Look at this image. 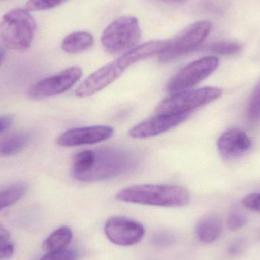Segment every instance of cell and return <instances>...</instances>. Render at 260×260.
Here are the masks:
<instances>
[{
	"label": "cell",
	"instance_id": "6da1fadb",
	"mask_svg": "<svg viewBox=\"0 0 260 260\" xmlns=\"http://www.w3.org/2000/svg\"><path fill=\"white\" fill-rule=\"evenodd\" d=\"M135 162L130 153L119 148L86 150L73 157L71 174L79 181H101L125 174L134 167Z\"/></svg>",
	"mask_w": 260,
	"mask_h": 260
},
{
	"label": "cell",
	"instance_id": "7a4b0ae2",
	"mask_svg": "<svg viewBox=\"0 0 260 260\" xmlns=\"http://www.w3.org/2000/svg\"><path fill=\"white\" fill-rule=\"evenodd\" d=\"M119 201L160 207H182L189 202L185 188L174 185L145 184L122 189L116 196Z\"/></svg>",
	"mask_w": 260,
	"mask_h": 260
},
{
	"label": "cell",
	"instance_id": "3957f363",
	"mask_svg": "<svg viewBox=\"0 0 260 260\" xmlns=\"http://www.w3.org/2000/svg\"><path fill=\"white\" fill-rule=\"evenodd\" d=\"M36 22L27 9H14L5 14L0 21V40L15 51H25L33 42Z\"/></svg>",
	"mask_w": 260,
	"mask_h": 260
},
{
	"label": "cell",
	"instance_id": "277c9868",
	"mask_svg": "<svg viewBox=\"0 0 260 260\" xmlns=\"http://www.w3.org/2000/svg\"><path fill=\"white\" fill-rule=\"evenodd\" d=\"M140 39L139 20L131 15H124L108 25L102 33L101 41L108 53L116 54L133 48Z\"/></svg>",
	"mask_w": 260,
	"mask_h": 260
},
{
	"label": "cell",
	"instance_id": "5b68a950",
	"mask_svg": "<svg viewBox=\"0 0 260 260\" xmlns=\"http://www.w3.org/2000/svg\"><path fill=\"white\" fill-rule=\"evenodd\" d=\"M222 91L215 87L187 90L172 94L160 102L155 109L157 114H191L205 105L220 99Z\"/></svg>",
	"mask_w": 260,
	"mask_h": 260
},
{
	"label": "cell",
	"instance_id": "8992f818",
	"mask_svg": "<svg viewBox=\"0 0 260 260\" xmlns=\"http://www.w3.org/2000/svg\"><path fill=\"white\" fill-rule=\"evenodd\" d=\"M212 28V23L209 21H197L189 24L169 40L168 48L160 55V62H171L192 51L207 38Z\"/></svg>",
	"mask_w": 260,
	"mask_h": 260
},
{
	"label": "cell",
	"instance_id": "52a82bcc",
	"mask_svg": "<svg viewBox=\"0 0 260 260\" xmlns=\"http://www.w3.org/2000/svg\"><path fill=\"white\" fill-rule=\"evenodd\" d=\"M219 65L215 56H206L197 59L182 68L174 75L167 85V91L172 94L187 91L209 77Z\"/></svg>",
	"mask_w": 260,
	"mask_h": 260
},
{
	"label": "cell",
	"instance_id": "ba28073f",
	"mask_svg": "<svg viewBox=\"0 0 260 260\" xmlns=\"http://www.w3.org/2000/svg\"><path fill=\"white\" fill-rule=\"evenodd\" d=\"M82 76V70L72 67L35 83L29 91L34 99H43L59 95L71 88Z\"/></svg>",
	"mask_w": 260,
	"mask_h": 260
},
{
	"label": "cell",
	"instance_id": "9c48e42d",
	"mask_svg": "<svg viewBox=\"0 0 260 260\" xmlns=\"http://www.w3.org/2000/svg\"><path fill=\"white\" fill-rule=\"evenodd\" d=\"M143 225L124 217H112L105 223V233L113 244L128 247L142 241L145 235Z\"/></svg>",
	"mask_w": 260,
	"mask_h": 260
},
{
	"label": "cell",
	"instance_id": "30bf717a",
	"mask_svg": "<svg viewBox=\"0 0 260 260\" xmlns=\"http://www.w3.org/2000/svg\"><path fill=\"white\" fill-rule=\"evenodd\" d=\"M114 133V128L108 126L73 128L62 133L56 139V144L65 148L93 145L108 140Z\"/></svg>",
	"mask_w": 260,
	"mask_h": 260
},
{
	"label": "cell",
	"instance_id": "8fae6325",
	"mask_svg": "<svg viewBox=\"0 0 260 260\" xmlns=\"http://www.w3.org/2000/svg\"><path fill=\"white\" fill-rule=\"evenodd\" d=\"M124 71L117 60L110 62L86 78L78 87L76 95L81 99L91 97L115 82Z\"/></svg>",
	"mask_w": 260,
	"mask_h": 260
},
{
	"label": "cell",
	"instance_id": "7c38bea8",
	"mask_svg": "<svg viewBox=\"0 0 260 260\" xmlns=\"http://www.w3.org/2000/svg\"><path fill=\"white\" fill-rule=\"evenodd\" d=\"M191 114H157L129 130L130 137L143 139L158 136L186 121Z\"/></svg>",
	"mask_w": 260,
	"mask_h": 260
},
{
	"label": "cell",
	"instance_id": "4fadbf2b",
	"mask_svg": "<svg viewBox=\"0 0 260 260\" xmlns=\"http://www.w3.org/2000/svg\"><path fill=\"white\" fill-rule=\"evenodd\" d=\"M218 151L225 158H236L251 148L252 142L245 132L238 129L228 130L223 133L218 142Z\"/></svg>",
	"mask_w": 260,
	"mask_h": 260
},
{
	"label": "cell",
	"instance_id": "5bb4252c",
	"mask_svg": "<svg viewBox=\"0 0 260 260\" xmlns=\"http://www.w3.org/2000/svg\"><path fill=\"white\" fill-rule=\"evenodd\" d=\"M169 40H155L144 43L137 47H133L123 53L117 59L118 63L126 70L127 67L139 61L160 55L165 51L169 45Z\"/></svg>",
	"mask_w": 260,
	"mask_h": 260
},
{
	"label": "cell",
	"instance_id": "9a60e30c",
	"mask_svg": "<svg viewBox=\"0 0 260 260\" xmlns=\"http://www.w3.org/2000/svg\"><path fill=\"white\" fill-rule=\"evenodd\" d=\"M30 133L25 131H15L0 139V157H9L19 154L31 142Z\"/></svg>",
	"mask_w": 260,
	"mask_h": 260
},
{
	"label": "cell",
	"instance_id": "2e32d148",
	"mask_svg": "<svg viewBox=\"0 0 260 260\" xmlns=\"http://www.w3.org/2000/svg\"><path fill=\"white\" fill-rule=\"evenodd\" d=\"M222 221L216 215H206L196 226V234L201 242L211 244L218 239L222 233Z\"/></svg>",
	"mask_w": 260,
	"mask_h": 260
},
{
	"label": "cell",
	"instance_id": "e0dca14e",
	"mask_svg": "<svg viewBox=\"0 0 260 260\" xmlns=\"http://www.w3.org/2000/svg\"><path fill=\"white\" fill-rule=\"evenodd\" d=\"M94 38L88 32H73L64 38L61 48L66 53L76 54L88 50L92 46Z\"/></svg>",
	"mask_w": 260,
	"mask_h": 260
},
{
	"label": "cell",
	"instance_id": "ac0fdd59",
	"mask_svg": "<svg viewBox=\"0 0 260 260\" xmlns=\"http://www.w3.org/2000/svg\"><path fill=\"white\" fill-rule=\"evenodd\" d=\"M73 232L71 229L67 226L59 228L53 232L50 236L44 241L43 249L47 253L59 251L67 249L73 239Z\"/></svg>",
	"mask_w": 260,
	"mask_h": 260
},
{
	"label": "cell",
	"instance_id": "d6986e66",
	"mask_svg": "<svg viewBox=\"0 0 260 260\" xmlns=\"http://www.w3.org/2000/svg\"><path fill=\"white\" fill-rule=\"evenodd\" d=\"M27 191L23 184H15L0 190V211L12 206L21 200Z\"/></svg>",
	"mask_w": 260,
	"mask_h": 260
},
{
	"label": "cell",
	"instance_id": "ffe728a7",
	"mask_svg": "<svg viewBox=\"0 0 260 260\" xmlns=\"http://www.w3.org/2000/svg\"><path fill=\"white\" fill-rule=\"evenodd\" d=\"M209 50L217 54L223 56H232L238 54L241 51V46L238 43L220 41L210 44L208 47Z\"/></svg>",
	"mask_w": 260,
	"mask_h": 260
},
{
	"label": "cell",
	"instance_id": "44dd1931",
	"mask_svg": "<svg viewBox=\"0 0 260 260\" xmlns=\"http://www.w3.org/2000/svg\"><path fill=\"white\" fill-rule=\"evenodd\" d=\"M15 248L10 241L9 232L0 226V260L10 259L13 255Z\"/></svg>",
	"mask_w": 260,
	"mask_h": 260
},
{
	"label": "cell",
	"instance_id": "7402d4cb",
	"mask_svg": "<svg viewBox=\"0 0 260 260\" xmlns=\"http://www.w3.org/2000/svg\"><path fill=\"white\" fill-rule=\"evenodd\" d=\"M68 0H28L26 3V9L32 11L48 10L63 4Z\"/></svg>",
	"mask_w": 260,
	"mask_h": 260
},
{
	"label": "cell",
	"instance_id": "603a6c76",
	"mask_svg": "<svg viewBox=\"0 0 260 260\" xmlns=\"http://www.w3.org/2000/svg\"><path fill=\"white\" fill-rule=\"evenodd\" d=\"M247 224V218L238 209H232L228 217V226L230 230L235 232L244 228Z\"/></svg>",
	"mask_w": 260,
	"mask_h": 260
},
{
	"label": "cell",
	"instance_id": "cb8c5ba5",
	"mask_svg": "<svg viewBox=\"0 0 260 260\" xmlns=\"http://www.w3.org/2000/svg\"><path fill=\"white\" fill-rule=\"evenodd\" d=\"M248 115L251 120H260V80L250 98Z\"/></svg>",
	"mask_w": 260,
	"mask_h": 260
},
{
	"label": "cell",
	"instance_id": "d4e9b609",
	"mask_svg": "<svg viewBox=\"0 0 260 260\" xmlns=\"http://www.w3.org/2000/svg\"><path fill=\"white\" fill-rule=\"evenodd\" d=\"M175 241V236L171 232L165 231L157 232L152 237V244L159 248L170 247L174 244Z\"/></svg>",
	"mask_w": 260,
	"mask_h": 260
},
{
	"label": "cell",
	"instance_id": "484cf974",
	"mask_svg": "<svg viewBox=\"0 0 260 260\" xmlns=\"http://www.w3.org/2000/svg\"><path fill=\"white\" fill-rule=\"evenodd\" d=\"M40 260H78V254L75 250L64 249L59 251L47 253Z\"/></svg>",
	"mask_w": 260,
	"mask_h": 260
},
{
	"label": "cell",
	"instance_id": "4316f807",
	"mask_svg": "<svg viewBox=\"0 0 260 260\" xmlns=\"http://www.w3.org/2000/svg\"><path fill=\"white\" fill-rule=\"evenodd\" d=\"M242 203L247 209L260 212V192L247 196L244 197Z\"/></svg>",
	"mask_w": 260,
	"mask_h": 260
},
{
	"label": "cell",
	"instance_id": "83f0119b",
	"mask_svg": "<svg viewBox=\"0 0 260 260\" xmlns=\"http://www.w3.org/2000/svg\"><path fill=\"white\" fill-rule=\"evenodd\" d=\"M244 248H245V242L244 240L238 239L231 243L228 250H229V254L236 256V255H239L240 253H242Z\"/></svg>",
	"mask_w": 260,
	"mask_h": 260
},
{
	"label": "cell",
	"instance_id": "f1b7e54d",
	"mask_svg": "<svg viewBox=\"0 0 260 260\" xmlns=\"http://www.w3.org/2000/svg\"><path fill=\"white\" fill-rule=\"evenodd\" d=\"M13 117L12 116H0V134L12 126Z\"/></svg>",
	"mask_w": 260,
	"mask_h": 260
},
{
	"label": "cell",
	"instance_id": "f546056e",
	"mask_svg": "<svg viewBox=\"0 0 260 260\" xmlns=\"http://www.w3.org/2000/svg\"><path fill=\"white\" fill-rule=\"evenodd\" d=\"M157 1L163 2L165 3H178L186 1V0H157Z\"/></svg>",
	"mask_w": 260,
	"mask_h": 260
},
{
	"label": "cell",
	"instance_id": "4dcf8cb0",
	"mask_svg": "<svg viewBox=\"0 0 260 260\" xmlns=\"http://www.w3.org/2000/svg\"><path fill=\"white\" fill-rule=\"evenodd\" d=\"M5 52L3 49L0 48V67H1L2 62H3V59H4Z\"/></svg>",
	"mask_w": 260,
	"mask_h": 260
}]
</instances>
